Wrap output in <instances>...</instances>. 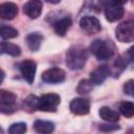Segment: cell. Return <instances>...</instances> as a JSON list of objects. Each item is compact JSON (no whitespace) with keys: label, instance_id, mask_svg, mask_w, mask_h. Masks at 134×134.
<instances>
[{"label":"cell","instance_id":"obj_1","mask_svg":"<svg viewBox=\"0 0 134 134\" xmlns=\"http://www.w3.org/2000/svg\"><path fill=\"white\" fill-rule=\"evenodd\" d=\"M87 58L88 53L84 47L73 45L66 52V65L71 70H80L84 67Z\"/></svg>","mask_w":134,"mask_h":134},{"label":"cell","instance_id":"obj_2","mask_svg":"<svg viewBox=\"0 0 134 134\" xmlns=\"http://www.w3.org/2000/svg\"><path fill=\"white\" fill-rule=\"evenodd\" d=\"M90 50L98 60H109L113 57L115 47L111 41L96 39L91 43Z\"/></svg>","mask_w":134,"mask_h":134},{"label":"cell","instance_id":"obj_3","mask_svg":"<svg viewBox=\"0 0 134 134\" xmlns=\"http://www.w3.org/2000/svg\"><path fill=\"white\" fill-rule=\"evenodd\" d=\"M115 37L121 43H130L134 41V21H126L120 23L115 29Z\"/></svg>","mask_w":134,"mask_h":134},{"label":"cell","instance_id":"obj_4","mask_svg":"<svg viewBox=\"0 0 134 134\" xmlns=\"http://www.w3.org/2000/svg\"><path fill=\"white\" fill-rule=\"evenodd\" d=\"M16 100L17 96L16 94L5 91V90H0V111L4 114H12L16 111Z\"/></svg>","mask_w":134,"mask_h":134},{"label":"cell","instance_id":"obj_5","mask_svg":"<svg viewBox=\"0 0 134 134\" xmlns=\"http://www.w3.org/2000/svg\"><path fill=\"white\" fill-rule=\"evenodd\" d=\"M60 102L61 97L55 93L43 94L39 100V110L44 112H55Z\"/></svg>","mask_w":134,"mask_h":134},{"label":"cell","instance_id":"obj_6","mask_svg":"<svg viewBox=\"0 0 134 134\" xmlns=\"http://www.w3.org/2000/svg\"><path fill=\"white\" fill-rule=\"evenodd\" d=\"M65 71L58 67H52L42 73V81L48 84H59L65 81Z\"/></svg>","mask_w":134,"mask_h":134},{"label":"cell","instance_id":"obj_7","mask_svg":"<svg viewBox=\"0 0 134 134\" xmlns=\"http://www.w3.org/2000/svg\"><path fill=\"white\" fill-rule=\"evenodd\" d=\"M81 28L88 35H95L100 31V23L97 18L92 16H85L80 20Z\"/></svg>","mask_w":134,"mask_h":134},{"label":"cell","instance_id":"obj_8","mask_svg":"<svg viewBox=\"0 0 134 134\" xmlns=\"http://www.w3.org/2000/svg\"><path fill=\"white\" fill-rule=\"evenodd\" d=\"M20 71L23 76V79L28 83L31 84L35 80L36 70H37V64L36 62L31 60H25L20 64Z\"/></svg>","mask_w":134,"mask_h":134},{"label":"cell","instance_id":"obj_9","mask_svg":"<svg viewBox=\"0 0 134 134\" xmlns=\"http://www.w3.org/2000/svg\"><path fill=\"white\" fill-rule=\"evenodd\" d=\"M70 111L76 115H85L90 111V103L86 98H74L71 100L69 106Z\"/></svg>","mask_w":134,"mask_h":134},{"label":"cell","instance_id":"obj_10","mask_svg":"<svg viewBox=\"0 0 134 134\" xmlns=\"http://www.w3.org/2000/svg\"><path fill=\"white\" fill-rule=\"evenodd\" d=\"M42 7L43 4L41 0H28L23 6V12L28 18L37 19L42 13Z\"/></svg>","mask_w":134,"mask_h":134},{"label":"cell","instance_id":"obj_11","mask_svg":"<svg viewBox=\"0 0 134 134\" xmlns=\"http://www.w3.org/2000/svg\"><path fill=\"white\" fill-rule=\"evenodd\" d=\"M124 13H125V9L121 5L111 3L105 6V16H106V19L110 22L119 20L124 16Z\"/></svg>","mask_w":134,"mask_h":134},{"label":"cell","instance_id":"obj_12","mask_svg":"<svg viewBox=\"0 0 134 134\" xmlns=\"http://www.w3.org/2000/svg\"><path fill=\"white\" fill-rule=\"evenodd\" d=\"M110 72H111V70L108 66H106V65L98 66L96 69H94L90 73V81L92 82V84L99 85L109 76Z\"/></svg>","mask_w":134,"mask_h":134},{"label":"cell","instance_id":"obj_13","mask_svg":"<svg viewBox=\"0 0 134 134\" xmlns=\"http://www.w3.org/2000/svg\"><path fill=\"white\" fill-rule=\"evenodd\" d=\"M18 14V6L13 2H4L0 5V17L3 20H13Z\"/></svg>","mask_w":134,"mask_h":134},{"label":"cell","instance_id":"obj_14","mask_svg":"<svg viewBox=\"0 0 134 134\" xmlns=\"http://www.w3.org/2000/svg\"><path fill=\"white\" fill-rule=\"evenodd\" d=\"M34 129L38 133L48 134V133L53 132V130H54V124L52 121H49V120L38 119L34 124Z\"/></svg>","mask_w":134,"mask_h":134},{"label":"cell","instance_id":"obj_15","mask_svg":"<svg viewBox=\"0 0 134 134\" xmlns=\"http://www.w3.org/2000/svg\"><path fill=\"white\" fill-rule=\"evenodd\" d=\"M42 40H43V37L39 32H31L26 37L27 46L31 51H37L40 48Z\"/></svg>","mask_w":134,"mask_h":134},{"label":"cell","instance_id":"obj_16","mask_svg":"<svg viewBox=\"0 0 134 134\" xmlns=\"http://www.w3.org/2000/svg\"><path fill=\"white\" fill-rule=\"evenodd\" d=\"M98 114L100 116V118H103L104 120L108 121V122H116L119 119V115L116 111L110 109L109 107H102L98 111Z\"/></svg>","mask_w":134,"mask_h":134},{"label":"cell","instance_id":"obj_17","mask_svg":"<svg viewBox=\"0 0 134 134\" xmlns=\"http://www.w3.org/2000/svg\"><path fill=\"white\" fill-rule=\"evenodd\" d=\"M0 49H1V53L9 54L12 57H19L21 54V48L18 45L13 44V43H9V42L2 41L1 42Z\"/></svg>","mask_w":134,"mask_h":134},{"label":"cell","instance_id":"obj_18","mask_svg":"<svg viewBox=\"0 0 134 134\" xmlns=\"http://www.w3.org/2000/svg\"><path fill=\"white\" fill-rule=\"evenodd\" d=\"M70 26H71V19L68 17H65V18L59 20L53 25V28H54V31L57 35L63 37V36H65V34L67 32V30L69 29Z\"/></svg>","mask_w":134,"mask_h":134},{"label":"cell","instance_id":"obj_19","mask_svg":"<svg viewBox=\"0 0 134 134\" xmlns=\"http://www.w3.org/2000/svg\"><path fill=\"white\" fill-rule=\"evenodd\" d=\"M119 111L127 118L133 117L134 116V103H132V102H122L119 105Z\"/></svg>","mask_w":134,"mask_h":134},{"label":"cell","instance_id":"obj_20","mask_svg":"<svg viewBox=\"0 0 134 134\" xmlns=\"http://www.w3.org/2000/svg\"><path fill=\"white\" fill-rule=\"evenodd\" d=\"M18 35H19L18 30L14 27H10V26H7V25H2L1 28H0V36L3 40L16 38V37H18Z\"/></svg>","mask_w":134,"mask_h":134},{"label":"cell","instance_id":"obj_21","mask_svg":"<svg viewBox=\"0 0 134 134\" xmlns=\"http://www.w3.org/2000/svg\"><path fill=\"white\" fill-rule=\"evenodd\" d=\"M39 100H40V97L36 96V95H28L25 100H24V106L26 109L32 111V110H37L39 109Z\"/></svg>","mask_w":134,"mask_h":134},{"label":"cell","instance_id":"obj_22","mask_svg":"<svg viewBox=\"0 0 134 134\" xmlns=\"http://www.w3.org/2000/svg\"><path fill=\"white\" fill-rule=\"evenodd\" d=\"M91 90H92V82L88 80H82L76 87V92L80 94H88Z\"/></svg>","mask_w":134,"mask_h":134},{"label":"cell","instance_id":"obj_23","mask_svg":"<svg viewBox=\"0 0 134 134\" xmlns=\"http://www.w3.org/2000/svg\"><path fill=\"white\" fill-rule=\"evenodd\" d=\"M26 131L25 122H15L8 128V132L10 134H23Z\"/></svg>","mask_w":134,"mask_h":134},{"label":"cell","instance_id":"obj_24","mask_svg":"<svg viewBox=\"0 0 134 134\" xmlns=\"http://www.w3.org/2000/svg\"><path fill=\"white\" fill-rule=\"evenodd\" d=\"M124 92L127 95L134 97V80H129L124 84Z\"/></svg>","mask_w":134,"mask_h":134},{"label":"cell","instance_id":"obj_25","mask_svg":"<svg viewBox=\"0 0 134 134\" xmlns=\"http://www.w3.org/2000/svg\"><path fill=\"white\" fill-rule=\"evenodd\" d=\"M119 129V126H116V125H100L99 126V130L100 131H104V132H108V131H114V130H117Z\"/></svg>","mask_w":134,"mask_h":134},{"label":"cell","instance_id":"obj_26","mask_svg":"<svg viewBox=\"0 0 134 134\" xmlns=\"http://www.w3.org/2000/svg\"><path fill=\"white\" fill-rule=\"evenodd\" d=\"M127 55H128V58H129L132 62H134V46H132V47H130V48L128 49Z\"/></svg>","mask_w":134,"mask_h":134},{"label":"cell","instance_id":"obj_27","mask_svg":"<svg viewBox=\"0 0 134 134\" xmlns=\"http://www.w3.org/2000/svg\"><path fill=\"white\" fill-rule=\"evenodd\" d=\"M112 1V3H114V4H117V5H122V4H125L128 0H111Z\"/></svg>","mask_w":134,"mask_h":134},{"label":"cell","instance_id":"obj_28","mask_svg":"<svg viewBox=\"0 0 134 134\" xmlns=\"http://www.w3.org/2000/svg\"><path fill=\"white\" fill-rule=\"evenodd\" d=\"M47 2H49V3H52V4H57V3H59L61 0H46Z\"/></svg>","mask_w":134,"mask_h":134}]
</instances>
